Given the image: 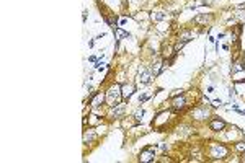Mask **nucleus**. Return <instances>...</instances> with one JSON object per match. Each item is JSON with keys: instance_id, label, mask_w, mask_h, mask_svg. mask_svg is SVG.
<instances>
[{"instance_id": "1", "label": "nucleus", "mask_w": 245, "mask_h": 163, "mask_svg": "<svg viewBox=\"0 0 245 163\" xmlns=\"http://www.w3.org/2000/svg\"><path fill=\"white\" fill-rule=\"evenodd\" d=\"M105 96H106V103L109 104V106H116V104L119 103V96H123L121 88H119V87H111L106 91Z\"/></svg>"}, {"instance_id": "2", "label": "nucleus", "mask_w": 245, "mask_h": 163, "mask_svg": "<svg viewBox=\"0 0 245 163\" xmlns=\"http://www.w3.org/2000/svg\"><path fill=\"white\" fill-rule=\"evenodd\" d=\"M211 157L212 158H219V160H222V158H226L227 157V153H229V150H227V147L226 145H222V144H211Z\"/></svg>"}, {"instance_id": "3", "label": "nucleus", "mask_w": 245, "mask_h": 163, "mask_svg": "<svg viewBox=\"0 0 245 163\" xmlns=\"http://www.w3.org/2000/svg\"><path fill=\"white\" fill-rule=\"evenodd\" d=\"M154 157H155V149H154L152 145H149V147H145V149L139 153V160L144 161V163H147V161H154Z\"/></svg>"}, {"instance_id": "4", "label": "nucleus", "mask_w": 245, "mask_h": 163, "mask_svg": "<svg viewBox=\"0 0 245 163\" xmlns=\"http://www.w3.org/2000/svg\"><path fill=\"white\" fill-rule=\"evenodd\" d=\"M185 106H186V98H185L183 93L178 95V96H175L173 101H172V108H173V111H180V109H183Z\"/></svg>"}, {"instance_id": "5", "label": "nucleus", "mask_w": 245, "mask_h": 163, "mask_svg": "<svg viewBox=\"0 0 245 163\" xmlns=\"http://www.w3.org/2000/svg\"><path fill=\"white\" fill-rule=\"evenodd\" d=\"M139 80H140V83L142 85H147V83H150V80L154 78V75H152V70L150 69H142L140 70V73H139Z\"/></svg>"}, {"instance_id": "6", "label": "nucleus", "mask_w": 245, "mask_h": 163, "mask_svg": "<svg viewBox=\"0 0 245 163\" xmlns=\"http://www.w3.org/2000/svg\"><path fill=\"white\" fill-rule=\"evenodd\" d=\"M136 91V87L132 85V83H129V85H123L121 87V93H123V98L124 99H129L132 96V93Z\"/></svg>"}, {"instance_id": "7", "label": "nucleus", "mask_w": 245, "mask_h": 163, "mask_svg": "<svg viewBox=\"0 0 245 163\" xmlns=\"http://www.w3.org/2000/svg\"><path fill=\"white\" fill-rule=\"evenodd\" d=\"M209 127H211V130H214V132H219V130L226 129V122L221 121V119H212L209 122Z\"/></svg>"}, {"instance_id": "8", "label": "nucleus", "mask_w": 245, "mask_h": 163, "mask_svg": "<svg viewBox=\"0 0 245 163\" xmlns=\"http://www.w3.org/2000/svg\"><path fill=\"white\" fill-rule=\"evenodd\" d=\"M105 99H106V96H105L103 93H97L95 96H93V99L90 101V106H92V108H98V106H101Z\"/></svg>"}, {"instance_id": "9", "label": "nucleus", "mask_w": 245, "mask_h": 163, "mask_svg": "<svg viewBox=\"0 0 245 163\" xmlns=\"http://www.w3.org/2000/svg\"><path fill=\"white\" fill-rule=\"evenodd\" d=\"M95 139H97V134H95L93 129H88V130L83 132V144H92Z\"/></svg>"}, {"instance_id": "10", "label": "nucleus", "mask_w": 245, "mask_h": 163, "mask_svg": "<svg viewBox=\"0 0 245 163\" xmlns=\"http://www.w3.org/2000/svg\"><path fill=\"white\" fill-rule=\"evenodd\" d=\"M164 67H165V65H164V62H162V60H157V62H155V64L152 65V69H150V70H152V75H154V78L160 75V72L164 70Z\"/></svg>"}, {"instance_id": "11", "label": "nucleus", "mask_w": 245, "mask_h": 163, "mask_svg": "<svg viewBox=\"0 0 245 163\" xmlns=\"http://www.w3.org/2000/svg\"><path fill=\"white\" fill-rule=\"evenodd\" d=\"M124 111H126V106H124L123 103H118L116 106L113 108V118H121Z\"/></svg>"}, {"instance_id": "12", "label": "nucleus", "mask_w": 245, "mask_h": 163, "mask_svg": "<svg viewBox=\"0 0 245 163\" xmlns=\"http://www.w3.org/2000/svg\"><path fill=\"white\" fill-rule=\"evenodd\" d=\"M114 34H116V44L121 41V38H131V34H129L128 31H123L121 28H116V29H114Z\"/></svg>"}, {"instance_id": "13", "label": "nucleus", "mask_w": 245, "mask_h": 163, "mask_svg": "<svg viewBox=\"0 0 245 163\" xmlns=\"http://www.w3.org/2000/svg\"><path fill=\"white\" fill-rule=\"evenodd\" d=\"M150 18H152L154 21H157V23H159V21H164V20L167 18V15H165L164 12H155V13L150 15Z\"/></svg>"}, {"instance_id": "14", "label": "nucleus", "mask_w": 245, "mask_h": 163, "mask_svg": "<svg viewBox=\"0 0 245 163\" xmlns=\"http://www.w3.org/2000/svg\"><path fill=\"white\" fill-rule=\"evenodd\" d=\"M235 72H245V65H243V62H242V60H237V62H234V67H232V73H235Z\"/></svg>"}, {"instance_id": "15", "label": "nucleus", "mask_w": 245, "mask_h": 163, "mask_svg": "<svg viewBox=\"0 0 245 163\" xmlns=\"http://www.w3.org/2000/svg\"><path fill=\"white\" fill-rule=\"evenodd\" d=\"M193 116H195L196 119H204L207 116V111H206V109H200V108H198V109L193 111Z\"/></svg>"}, {"instance_id": "16", "label": "nucleus", "mask_w": 245, "mask_h": 163, "mask_svg": "<svg viewBox=\"0 0 245 163\" xmlns=\"http://www.w3.org/2000/svg\"><path fill=\"white\" fill-rule=\"evenodd\" d=\"M207 20H209L207 15H196V17H195V23H206Z\"/></svg>"}, {"instance_id": "17", "label": "nucleus", "mask_w": 245, "mask_h": 163, "mask_svg": "<svg viewBox=\"0 0 245 163\" xmlns=\"http://www.w3.org/2000/svg\"><path fill=\"white\" fill-rule=\"evenodd\" d=\"M235 150L239 152V153H243V152H245V142H237V144H235Z\"/></svg>"}, {"instance_id": "18", "label": "nucleus", "mask_w": 245, "mask_h": 163, "mask_svg": "<svg viewBox=\"0 0 245 163\" xmlns=\"http://www.w3.org/2000/svg\"><path fill=\"white\" fill-rule=\"evenodd\" d=\"M142 116H144V109L139 108L137 111L134 113V119H136V121H140V119H142Z\"/></svg>"}, {"instance_id": "19", "label": "nucleus", "mask_w": 245, "mask_h": 163, "mask_svg": "<svg viewBox=\"0 0 245 163\" xmlns=\"http://www.w3.org/2000/svg\"><path fill=\"white\" fill-rule=\"evenodd\" d=\"M235 17H237L239 20H240L242 23L245 21V12H237V13H235Z\"/></svg>"}, {"instance_id": "20", "label": "nucleus", "mask_w": 245, "mask_h": 163, "mask_svg": "<svg viewBox=\"0 0 245 163\" xmlns=\"http://www.w3.org/2000/svg\"><path fill=\"white\" fill-rule=\"evenodd\" d=\"M221 104H222L221 99H216V101H212V106H221Z\"/></svg>"}, {"instance_id": "21", "label": "nucleus", "mask_w": 245, "mask_h": 163, "mask_svg": "<svg viewBox=\"0 0 245 163\" xmlns=\"http://www.w3.org/2000/svg\"><path fill=\"white\" fill-rule=\"evenodd\" d=\"M159 149L162 150V152H165V149H167V147H165V144H160V145H159Z\"/></svg>"}]
</instances>
